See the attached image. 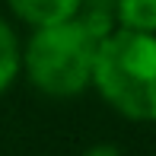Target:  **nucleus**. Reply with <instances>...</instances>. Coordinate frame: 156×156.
I'll list each match as a JSON object with an SVG mask.
<instances>
[{
  "label": "nucleus",
  "mask_w": 156,
  "mask_h": 156,
  "mask_svg": "<svg viewBox=\"0 0 156 156\" xmlns=\"http://www.w3.org/2000/svg\"><path fill=\"white\" fill-rule=\"evenodd\" d=\"M108 35V16H80L51 26H35L23 51L32 86L45 96L70 99L93 83L99 41Z\"/></svg>",
  "instance_id": "obj_1"
},
{
  "label": "nucleus",
  "mask_w": 156,
  "mask_h": 156,
  "mask_svg": "<svg viewBox=\"0 0 156 156\" xmlns=\"http://www.w3.org/2000/svg\"><path fill=\"white\" fill-rule=\"evenodd\" d=\"M93 86L131 121H156V35L118 29L99 41Z\"/></svg>",
  "instance_id": "obj_2"
},
{
  "label": "nucleus",
  "mask_w": 156,
  "mask_h": 156,
  "mask_svg": "<svg viewBox=\"0 0 156 156\" xmlns=\"http://www.w3.org/2000/svg\"><path fill=\"white\" fill-rule=\"evenodd\" d=\"M6 3L29 26H51V23L73 19L80 13L83 0H6Z\"/></svg>",
  "instance_id": "obj_3"
},
{
  "label": "nucleus",
  "mask_w": 156,
  "mask_h": 156,
  "mask_svg": "<svg viewBox=\"0 0 156 156\" xmlns=\"http://www.w3.org/2000/svg\"><path fill=\"white\" fill-rule=\"evenodd\" d=\"M115 16L121 29L156 35V0H118Z\"/></svg>",
  "instance_id": "obj_4"
},
{
  "label": "nucleus",
  "mask_w": 156,
  "mask_h": 156,
  "mask_svg": "<svg viewBox=\"0 0 156 156\" xmlns=\"http://www.w3.org/2000/svg\"><path fill=\"white\" fill-rule=\"evenodd\" d=\"M19 67H23V51H19V41L13 29L0 19V93L10 89V83L16 80Z\"/></svg>",
  "instance_id": "obj_5"
},
{
  "label": "nucleus",
  "mask_w": 156,
  "mask_h": 156,
  "mask_svg": "<svg viewBox=\"0 0 156 156\" xmlns=\"http://www.w3.org/2000/svg\"><path fill=\"white\" fill-rule=\"evenodd\" d=\"M80 156H121V150L112 147V144H96V147H89V150H83Z\"/></svg>",
  "instance_id": "obj_6"
}]
</instances>
